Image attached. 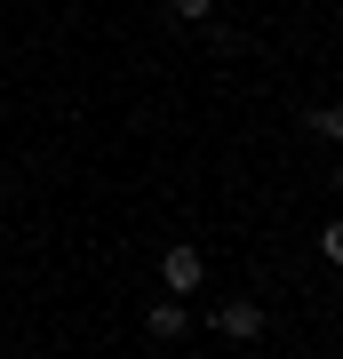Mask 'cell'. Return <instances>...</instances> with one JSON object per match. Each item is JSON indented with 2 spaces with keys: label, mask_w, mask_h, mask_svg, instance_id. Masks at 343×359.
Listing matches in <instances>:
<instances>
[{
  "label": "cell",
  "mask_w": 343,
  "mask_h": 359,
  "mask_svg": "<svg viewBox=\"0 0 343 359\" xmlns=\"http://www.w3.org/2000/svg\"><path fill=\"white\" fill-rule=\"evenodd\" d=\"M208 8H216V0H168V16H184V25H200Z\"/></svg>",
  "instance_id": "8992f818"
},
{
  "label": "cell",
  "mask_w": 343,
  "mask_h": 359,
  "mask_svg": "<svg viewBox=\"0 0 343 359\" xmlns=\"http://www.w3.org/2000/svg\"><path fill=\"white\" fill-rule=\"evenodd\" d=\"M144 327H152V335H160V344H176V335L191 327V304H184V295H160V304H152V311H144Z\"/></svg>",
  "instance_id": "3957f363"
},
{
  "label": "cell",
  "mask_w": 343,
  "mask_h": 359,
  "mask_svg": "<svg viewBox=\"0 0 343 359\" xmlns=\"http://www.w3.org/2000/svg\"><path fill=\"white\" fill-rule=\"evenodd\" d=\"M319 256H328V264L343 271V216H335V224H319Z\"/></svg>",
  "instance_id": "277c9868"
},
{
  "label": "cell",
  "mask_w": 343,
  "mask_h": 359,
  "mask_svg": "<svg viewBox=\"0 0 343 359\" xmlns=\"http://www.w3.org/2000/svg\"><path fill=\"white\" fill-rule=\"evenodd\" d=\"M216 327L231 335V344H255V335H264V311H255V304H248V295H231V304L216 311Z\"/></svg>",
  "instance_id": "7a4b0ae2"
},
{
  "label": "cell",
  "mask_w": 343,
  "mask_h": 359,
  "mask_svg": "<svg viewBox=\"0 0 343 359\" xmlns=\"http://www.w3.org/2000/svg\"><path fill=\"white\" fill-rule=\"evenodd\" d=\"M311 128H319V136H335V144H343V104H328V112H311Z\"/></svg>",
  "instance_id": "5b68a950"
},
{
  "label": "cell",
  "mask_w": 343,
  "mask_h": 359,
  "mask_svg": "<svg viewBox=\"0 0 343 359\" xmlns=\"http://www.w3.org/2000/svg\"><path fill=\"white\" fill-rule=\"evenodd\" d=\"M160 287L191 304V295L208 287V256H200V248H168V256H160Z\"/></svg>",
  "instance_id": "6da1fadb"
},
{
  "label": "cell",
  "mask_w": 343,
  "mask_h": 359,
  "mask_svg": "<svg viewBox=\"0 0 343 359\" xmlns=\"http://www.w3.org/2000/svg\"><path fill=\"white\" fill-rule=\"evenodd\" d=\"M0 231H8V216H0Z\"/></svg>",
  "instance_id": "ba28073f"
},
{
  "label": "cell",
  "mask_w": 343,
  "mask_h": 359,
  "mask_svg": "<svg viewBox=\"0 0 343 359\" xmlns=\"http://www.w3.org/2000/svg\"><path fill=\"white\" fill-rule=\"evenodd\" d=\"M335 200H343V168H335Z\"/></svg>",
  "instance_id": "52a82bcc"
}]
</instances>
